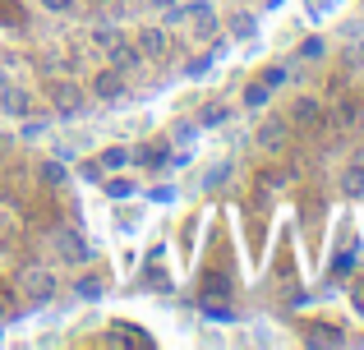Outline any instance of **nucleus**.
<instances>
[{"label":"nucleus","mask_w":364,"mask_h":350,"mask_svg":"<svg viewBox=\"0 0 364 350\" xmlns=\"http://www.w3.org/2000/svg\"><path fill=\"white\" fill-rule=\"evenodd\" d=\"M51 102H55V116H60V120H74L83 111V88H79V83H55Z\"/></svg>","instance_id":"nucleus-7"},{"label":"nucleus","mask_w":364,"mask_h":350,"mask_svg":"<svg viewBox=\"0 0 364 350\" xmlns=\"http://www.w3.org/2000/svg\"><path fill=\"white\" fill-rule=\"evenodd\" d=\"M254 33H258V14H254V9H235V14H226V37H231V42H249Z\"/></svg>","instance_id":"nucleus-9"},{"label":"nucleus","mask_w":364,"mask_h":350,"mask_svg":"<svg viewBox=\"0 0 364 350\" xmlns=\"http://www.w3.org/2000/svg\"><path fill=\"white\" fill-rule=\"evenodd\" d=\"M18 290H23V300H33V305H46V300H55L60 281H55L51 268H28L23 277H18Z\"/></svg>","instance_id":"nucleus-2"},{"label":"nucleus","mask_w":364,"mask_h":350,"mask_svg":"<svg viewBox=\"0 0 364 350\" xmlns=\"http://www.w3.org/2000/svg\"><path fill=\"white\" fill-rule=\"evenodd\" d=\"M240 102H245V106H249V111H263V106H267V102H272V88H267V83H263V79H254V83H245V92H240Z\"/></svg>","instance_id":"nucleus-12"},{"label":"nucleus","mask_w":364,"mask_h":350,"mask_svg":"<svg viewBox=\"0 0 364 350\" xmlns=\"http://www.w3.org/2000/svg\"><path fill=\"white\" fill-rule=\"evenodd\" d=\"M97 166H102V171H111V175H120L124 166H134V153H129L124 143H111V148H102Z\"/></svg>","instance_id":"nucleus-11"},{"label":"nucleus","mask_w":364,"mask_h":350,"mask_svg":"<svg viewBox=\"0 0 364 350\" xmlns=\"http://www.w3.org/2000/svg\"><path fill=\"white\" fill-rule=\"evenodd\" d=\"M194 134H198V120H189V125H176V129H171V138H176V143H189Z\"/></svg>","instance_id":"nucleus-23"},{"label":"nucleus","mask_w":364,"mask_h":350,"mask_svg":"<svg viewBox=\"0 0 364 350\" xmlns=\"http://www.w3.org/2000/svg\"><path fill=\"white\" fill-rule=\"evenodd\" d=\"M124 79H129V74H120V70H111V65H107V70H97V74H92L88 92H92L97 102H107V106H111V102H120L124 92H129V83H124Z\"/></svg>","instance_id":"nucleus-4"},{"label":"nucleus","mask_w":364,"mask_h":350,"mask_svg":"<svg viewBox=\"0 0 364 350\" xmlns=\"http://www.w3.org/2000/svg\"><path fill=\"white\" fill-rule=\"evenodd\" d=\"M102 290H107L102 277H79V281H74V295H79V300H97Z\"/></svg>","instance_id":"nucleus-19"},{"label":"nucleus","mask_w":364,"mask_h":350,"mask_svg":"<svg viewBox=\"0 0 364 350\" xmlns=\"http://www.w3.org/2000/svg\"><path fill=\"white\" fill-rule=\"evenodd\" d=\"M231 171H235L231 162H213V166L203 171V189H222L226 180H231Z\"/></svg>","instance_id":"nucleus-18"},{"label":"nucleus","mask_w":364,"mask_h":350,"mask_svg":"<svg viewBox=\"0 0 364 350\" xmlns=\"http://www.w3.org/2000/svg\"><path fill=\"white\" fill-rule=\"evenodd\" d=\"M286 79H291V70H286V65H267V70H263V83H267V88H272V92L282 88Z\"/></svg>","instance_id":"nucleus-20"},{"label":"nucleus","mask_w":364,"mask_h":350,"mask_svg":"<svg viewBox=\"0 0 364 350\" xmlns=\"http://www.w3.org/2000/svg\"><path fill=\"white\" fill-rule=\"evenodd\" d=\"M107 65H111V70H120V74H134V70H143V51L124 37V42H116L107 51Z\"/></svg>","instance_id":"nucleus-8"},{"label":"nucleus","mask_w":364,"mask_h":350,"mask_svg":"<svg viewBox=\"0 0 364 350\" xmlns=\"http://www.w3.org/2000/svg\"><path fill=\"white\" fill-rule=\"evenodd\" d=\"M46 134V120H28V125H23V138H28V143H33V138H42Z\"/></svg>","instance_id":"nucleus-24"},{"label":"nucleus","mask_w":364,"mask_h":350,"mask_svg":"<svg viewBox=\"0 0 364 350\" xmlns=\"http://www.w3.org/2000/svg\"><path fill=\"white\" fill-rule=\"evenodd\" d=\"M286 138H291V120H282V116L258 120V129H254V143H258V148L277 153V148H286Z\"/></svg>","instance_id":"nucleus-6"},{"label":"nucleus","mask_w":364,"mask_h":350,"mask_svg":"<svg viewBox=\"0 0 364 350\" xmlns=\"http://www.w3.org/2000/svg\"><path fill=\"white\" fill-rule=\"evenodd\" d=\"M0 314H5V305H0Z\"/></svg>","instance_id":"nucleus-30"},{"label":"nucleus","mask_w":364,"mask_h":350,"mask_svg":"<svg viewBox=\"0 0 364 350\" xmlns=\"http://www.w3.org/2000/svg\"><path fill=\"white\" fill-rule=\"evenodd\" d=\"M258 5H263V9H277V5H282V0H258Z\"/></svg>","instance_id":"nucleus-28"},{"label":"nucleus","mask_w":364,"mask_h":350,"mask_svg":"<svg viewBox=\"0 0 364 350\" xmlns=\"http://www.w3.org/2000/svg\"><path fill=\"white\" fill-rule=\"evenodd\" d=\"M92 42H97L102 51H111L116 42H124V28L120 23H97V28H92Z\"/></svg>","instance_id":"nucleus-16"},{"label":"nucleus","mask_w":364,"mask_h":350,"mask_svg":"<svg viewBox=\"0 0 364 350\" xmlns=\"http://www.w3.org/2000/svg\"><path fill=\"white\" fill-rule=\"evenodd\" d=\"M0 111H9V116H28V92L23 88H0Z\"/></svg>","instance_id":"nucleus-14"},{"label":"nucleus","mask_w":364,"mask_h":350,"mask_svg":"<svg viewBox=\"0 0 364 350\" xmlns=\"http://www.w3.org/2000/svg\"><path fill=\"white\" fill-rule=\"evenodd\" d=\"M286 120H291V125H300V129L318 125V120H323V102H318V97H295V102H291V116H286Z\"/></svg>","instance_id":"nucleus-10"},{"label":"nucleus","mask_w":364,"mask_h":350,"mask_svg":"<svg viewBox=\"0 0 364 350\" xmlns=\"http://www.w3.org/2000/svg\"><path fill=\"white\" fill-rule=\"evenodd\" d=\"M37 5H42L46 14H70V9L79 5V0H37Z\"/></svg>","instance_id":"nucleus-22"},{"label":"nucleus","mask_w":364,"mask_h":350,"mask_svg":"<svg viewBox=\"0 0 364 350\" xmlns=\"http://www.w3.org/2000/svg\"><path fill=\"white\" fill-rule=\"evenodd\" d=\"M152 9H171V5H180V0H148Z\"/></svg>","instance_id":"nucleus-27"},{"label":"nucleus","mask_w":364,"mask_h":350,"mask_svg":"<svg viewBox=\"0 0 364 350\" xmlns=\"http://www.w3.org/2000/svg\"><path fill=\"white\" fill-rule=\"evenodd\" d=\"M355 162H364V153H360V157H355Z\"/></svg>","instance_id":"nucleus-29"},{"label":"nucleus","mask_w":364,"mask_h":350,"mask_svg":"<svg viewBox=\"0 0 364 350\" xmlns=\"http://www.w3.org/2000/svg\"><path fill=\"white\" fill-rule=\"evenodd\" d=\"M213 60H217V51H208V55H198V60H189V70H185V74H189V79H203V74H208V70H213Z\"/></svg>","instance_id":"nucleus-21"},{"label":"nucleus","mask_w":364,"mask_h":350,"mask_svg":"<svg viewBox=\"0 0 364 350\" xmlns=\"http://www.w3.org/2000/svg\"><path fill=\"white\" fill-rule=\"evenodd\" d=\"M134 46L143 51V60H166L171 55V28L161 23H143L139 37H134Z\"/></svg>","instance_id":"nucleus-3"},{"label":"nucleus","mask_w":364,"mask_h":350,"mask_svg":"<svg viewBox=\"0 0 364 350\" xmlns=\"http://www.w3.org/2000/svg\"><path fill=\"white\" fill-rule=\"evenodd\" d=\"M107 189H111V194H116V198H129V194H134V185H129V180H111Z\"/></svg>","instance_id":"nucleus-25"},{"label":"nucleus","mask_w":364,"mask_h":350,"mask_svg":"<svg viewBox=\"0 0 364 350\" xmlns=\"http://www.w3.org/2000/svg\"><path fill=\"white\" fill-rule=\"evenodd\" d=\"M51 249H55V258H60V263H70V268H83V263L92 258L88 240H83V235H74V231H55Z\"/></svg>","instance_id":"nucleus-5"},{"label":"nucleus","mask_w":364,"mask_h":350,"mask_svg":"<svg viewBox=\"0 0 364 350\" xmlns=\"http://www.w3.org/2000/svg\"><path fill=\"white\" fill-rule=\"evenodd\" d=\"M42 185L46 189H60V185H70V171H65V162H42Z\"/></svg>","instance_id":"nucleus-17"},{"label":"nucleus","mask_w":364,"mask_h":350,"mask_svg":"<svg viewBox=\"0 0 364 350\" xmlns=\"http://www.w3.org/2000/svg\"><path fill=\"white\" fill-rule=\"evenodd\" d=\"M318 55H323V42H318V37H309V42H304V60H318Z\"/></svg>","instance_id":"nucleus-26"},{"label":"nucleus","mask_w":364,"mask_h":350,"mask_svg":"<svg viewBox=\"0 0 364 350\" xmlns=\"http://www.w3.org/2000/svg\"><path fill=\"white\" fill-rule=\"evenodd\" d=\"M166 14L176 18L180 28H194L198 42H213V33H217V9H213V0H180V5L166 9Z\"/></svg>","instance_id":"nucleus-1"},{"label":"nucleus","mask_w":364,"mask_h":350,"mask_svg":"<svg viewBox=\"0 0 364 350\" xmlns=\"http://www.w3.org/2000/svg\"><path fill=\"white\" fill-rule=\"evenodd\" d=\"M341 194L346 198H364V162H350L341 171Z\"/></svg>","instance_id":"nucleus-13"},{"label":"nucleus","mask_w":364,"mask_h":350,"mask_svg":"<svg viewBox=\"0 0 364 350\" xmlns=\"http://www.w3.org/2000/svg\"><path fill=\"white\" fill-rule=\"evenodd\" d=\"M231 120V106H222V102H208L203 111H198V129H217Z\"/></svg>","instance_id":"nucleus-15"}]
</instances>
